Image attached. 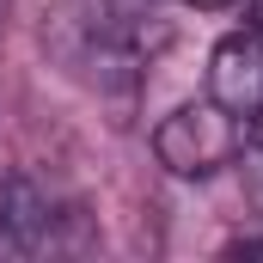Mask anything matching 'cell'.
<instances>
[{
  "label": "cell",
  "instance_id": "1",
  "mask_svg": "<svg viewBox=\"0 0 263 263\" xmlns=\"http://www.w3.org/2000/svg\"><path fill=\"white\" fill-rule=\"evenodd\" d=\"M49 43L80 80H92V86H135L141 67L153 62V49L165 43V25L153 12H123L110 0H86V6H67L49 25Z\"/></svg>",
  "mask_w": 263,
  "mask_h": 263
},
{
  "label": "cell",
  "instance_id": "2",
  "mask_svg": "<svg viewBox=\"0 0 263 263\" xmlns=\"http://www.w3.org/2000/svg\"><path fill=\"white\" fill-rule=\"evenodd\" d=\"M245 129H251V123L233 117V110H220L214 98L178 104V110L153 129V153H159V165H165L172 178H214V172H227V165L239 159Z\"/></svg>",
  "mask_w": 263,
  "mask_h": 263
},
{
  "label": "cell",
  "instance_id": "3",
  "mask_svg": "<svg viewBox=\"0 0 263 263\" xmlns=\"http://www.w3.org/2000/svg\"><path fill=\"white\" fill-rule=\"evenodd\" d=\"M62 208L55 196L25 178V172H0V257H43L62 251Z\"/></svg>",
  "mask_w": 263,
  "mask_h": 263
},
{
  "label": "cell",
  "instance_id": "4",
  "mask_svg": "<svg viewBox=\"0 0 263 263\" xmlns=\"http://www.w3.org/2000/svg\"><path fill=\"white\" fill-rule=\"evenodd\" d=\"M208 98L245 123L263 110V37L257 31H239L208 55Z\"/></svg>",
  "mask_w": 263,
  "mask_h": 263
},
{
  "label": "cell",
  "instance_id": "5",
  "mask_svg": "<svg viewBox=\"0 0 263 263\" xmlns=\"http://www.w3.org/2000/svg\"><path fill=\"white\" fill-rule=\"evenodd\" d=\"M239 190H245V202L263 214V110L251 117V129H245V147H239Z\"/></svg>",
  "mask_w": 263,
  "mask_h": 263
},
{
  "label": "cell",
  "instance_id": "6",
  "mask_svg": "<svg viewBox=\"0 0 263 263\" xmlns=\"http://www.w3.org/2000/svg\"><path fill=\"white\" fill-rule=\"evenodd\" d=\"M227 257H263V239H233Z\"/></svg>",
  "mask_w": 263,
  "mask_h": 263
},
{
  "label": "cell",
  "instance_id": "7",
  "mask_svg": "<svg viewBox=\"0 0 263 263\" xmlns=\"http://www.w3.org/2000/svg\"><path fill=\"white\" fill-rule=\"evenodd\" d=\"M245 12H251V31L263 37V0H245Z\"/></svg>",
  "mask_w": 263,
  "mask_h": 263
},
{
  "label": "cell",
  "instance_id": "8",
  "mask_svg": "<svg viewBox=\"0 0 263 263\" xmlns=\"http://www.w3.org/2000/svg\"><path fill=\"white\" fill-rule=\"evenodd\" d=\"M184 6H227V0H184Z\"/></svg>",
  "mask_w": 263,
  "mask_h": 263
}]
</instances>
